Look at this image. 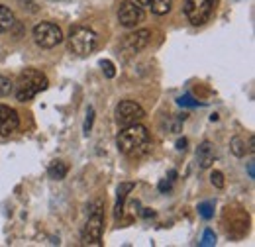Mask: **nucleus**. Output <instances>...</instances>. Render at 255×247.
Listing matches in <instances>:
<instances>
[{"instance_id": "nucleus-1", "label": "nucleus", "mask_w": 255, "mask_h": 247, "mask_svg": "<svg viewBox=\"0 0 255 247\" xmlns=\"http://www.w3.org/2000/svg\"><path fill=\"white\" fill-rule=\"evenodd\" d=\"M116 143H118V149L124 155L137 157L149 149V131L139 122L124 125V129L118 133Z\"/></svg>"}, {"instance_id": "nucleus-2", "label": "nucleus", "mask_w": 255, "mask_h": 247, "mask_svg": "<svg viewBox=\"0 0 255 247\" xmlns=\"http://www.w3.org/2000/svg\"><path fill=\"white\" fill-rule=\"evenodd\" d=\"M49 85L47 77L37 71V69H26L20 73L18 81H16V98L20 102H28L32 100L35 94H39L41 91H45Z\"/></svg>"}, {"instance_id": "nucleus-3", "label": "nucleus", "mask_w": 255, "mask_h": 247, "mask_svg": "<svg viewBox=\"0 0 255 247\" xmlns=\"http://www.w3.org/2000/svg\"><path fill=\"white\" fill-rule=\"evenodd\" d=\"M96 43H98L96 33L85 26H77L69 33V51L75 55H81V57L91 55L96 49Z\"/></svg>"}, {"instance_id": "nucleus-4", "label": "nucleus", "mask_w": 255, "mask_h": 247, "mask_svg": "<svg viewBox=\"0 0 255 247\" xmlns=\"http://www.w3.org/2000/svg\"><path fill=\"white\" fill-rule=\"evenodd\" d=\"M216 0H185V16L192 26H202L214 12Z\"/></svg>"}, {"instance_id": "nucleus-5", "label": "nucleus", "mask_w": 255, "mask_h": 247, "mask_svg": "<svg viewBox=\"0 0 255 247\" xmlns=\"http://www.w3.org/2000/svg\"><path fill=\"white\" fill-rule=\"evenodd\" d=\"M33 41L43 49H51L63 41V31L53 22H41L33 28Z\"/></svg>"}, {"instance_id": "nucleus-6", "label": "nucleus", "mask_w": 255, "mask_h": 247, "mask_svg": "<svg viewBox=\"0 0 255 247\" xmlns=\"http://www.w3.org/2000/svg\"><path fill=\"white\" fill-rule=\"evenodd\" d=\"M143 118H145L143 108L133 100H122L116 106V120L120 125H131V124L141 122Z\"/></svg>"}, {"instance_id": "nucleus-7", "label": "nucleus", "mask_w": 255, "mask_h": 247, "mask_svg": "<svg viewBox=\"0 0 255 247\" xmlns=\"http://www.w3.org/2000/svg\"><path fill=\"white\" fill-rule=\"evenodd\" d=\"M102 232H104V216L100 210H96L89 216L85 228H83V242L87 246H100Z\"/></svg>"}, {"instance_id": "nucleus-8", "label": "nucleus", "mask_w": 255, "mask_h": 247, "mask_svg": "<svg viewBox=\"0 0 255 247\" xmlns=\"http://www.w3.org/2000/svg\"><path fill=\"white\" fill-rule=\"evenodd\" d=\"M118 22L124 28H135L139 22H143V8L131 0L122 2L118 8Z\"/></svg>"}, {"instance_id": "nucleus-9", "label": "nucleus", "mask_w": 255, "mask_h": 247, "mask_svg": "<svg viewBox=\"0 0 255 247\" xmlns=\"http://www.w3.org/2000/svg\"><path fill=\"white\" fill-rule=\"evenodd\" d=\"M20 125V118H18V112L6 104H0V135L8 137L12 135Z\"/></svg>"}, {"instance_id": "nucleus-10", "label": "nucleus", "mask_w": 255, "mask_h": 247, "mask_svg": "<svg viewBox=\"0 0 255 247\" xmlns=\"http://www.w3.org/2000/svg\"><path fill=\"white\" fill-rule=\"evenodd\" d=\"M149 37H151V31L149 30H137L133 33L126 35L122 47L126 53H139L147 43H149Z\"/></svg>"}, {"instance_id": "nucleus-11", "label": "nucleus", "mask_w": 255, "mask_h": 247, "mask_svg": "<svg viewBox=\"0 0 255 247\" xmlns=\"http://www.w3.org/2000/svg\"><path fill=\"white\" fill-rule=\"evenodd\" d=\"M196 159H198L200 169H208V167H212V163H214V159H216L214 145H212L210 141L200 143V145H198V149H196Z\"/></svg>"}, {"instance_id": "nucleus-12", "label": "nucleus", "mask_w": 255, "mask_h": 247, "mask_svg": "<svg viewBox=\"0 0 255 247\" xmlns=\"http://www.w3.org/2000/svg\"><path fill=\"white\" fill-rule=\"evenodd\" d=\"M14 22H16V18H14V12H12L8 6L0 4V33L12 30Z\"/></svg>"}, {"instance_id": "nucleus-13", "label": "nucleus", "mask_w": 255, "mask_h": 247, "mask_svg": "<svg viewBox=\"0 0 255 247\" xmlns=\"http://www.w3.org/2000/svg\"><path fill=\"white\" fill-rule=\"evenodd\" d=\"M67 173H69V167H67V163H63V161H53L49 165V169H47V175L53 181H63L65 177H67Z\"/></svg>"}, {"instance_id": "nucleus-14", "label": "nucleus", "mask_w": 255, "mask_h": 247, "mask_svg": "<svg viewBox=\"0 0 255 247\" xmlns=\"http://www.w3.org/2000/svg\"><path fill=\"white\" fill-rule=\"evenodd\" d=\"M133 186H135L133 183H122V185L118 186V204H116V208H114L116 218L122 216V208H124V202H126V198H128V192H131Z\"/></svg>"}, {"instance_id": "nucleus-15", "label": "nucleus", "mask_w": 255, "mask_h": 247, "mask_svg": "<svg viewBox=\"0 0 255 247\" xmlns=\"http://www.w3.org/2000/svg\"><path fill=\"white\" fill-rule=\"evenodd\" d=\"M171 4H173V0H153L149 4V10L153 14H157V16H163V14H167L171 10Z\"/></svg>"}, {"instance_id": "nucleus-16", "label": "nucleus", "mask_w": 255, "mask_h": 247, "mask_svg": "<svg viewBox=\"0 0 255 247\" xmlns=\"http://www.w3.org/2000/svg\"><path fill=\"white\" fill-rule=\"evenodd\" d=\"M230 149L236 157H244L246 155V141L242 137H232L230 141Z\"/></svg>"}, {"instance_id": "nucleus-17", "label": "nucleus", "mask_w": 255, "mask_h": 247, "mask_svg": "<svg viewBox=\"0 0 255 247\" xmlns=\"http://www.w3.org/2000/svg\"><path fill=\"white\" fill-rule=\"evenodd\" d=\"M198 214L204 218V220H210L214 216V204L212 202H202L198 204Z\"/></svg>"}, {"instance_id": "nucleus-18", "label": "nucleus", "mask_w": 255, "mask_h": 247, "mask_svg": "<svg viewBox=\"0 0 255 247\" xmlns=\"http://www.w3.org/2000/svg\"><path fill=\"white\" fill-rule=\"evenodd\" d=\"M12 89H14L12 81H10L8 77H2V75H0V98H2V96H8V94L12 93Z\"/></svg>"}, {"instance_id": "nucleus-19", "label": "nucleus", "mask_w": 255, "mask_h": 247, "mask_svg": "<svg viewBox=\"0 0 255 247\" xmlns=\"http://www.w3.org/2000/svg\"><path fill=\"white\" fill-rule=\"evenodd\" d=\"M216 244V236H214V232L212 230H206L204 232V236H202V242H200V246L202 247H210Z\"/></svg>"}, {"instance_id": "nucleus-20", "label": "nucleus", "mask_w": 255, "mask_h": 247, "mask_svg": "<svg viewBox=\"0 0 255 247\" xmlns=\"http://www.w3.org/2000/svg\"><path fill=\"white\" fill-rule=\"evenodd\" d=\"M100 67H102V71H104V75H106L108 79H112V77L116 75V71H114V65H112V61L104 59V61H100Z\"/></svg>"}, {"instance_id": "nucleus-21", "label": "nucleus", "mask_w": 255, "mask_h": 247, "mask_svg": "<svg viewBox=\"0 0 255 247\" xmlns=\"http://www.w3.org/2000/svg\"><path fill=\"white\" fill-rule=\"evenodd\" d=\"M210 183L216 186V188H224V175L220 171H212L210 175Z\"/></svg>"}, {"instance_id": "nucleus-22", "label": "nucleus", "mask_w": 255, "mask_h": 247, "mask_svg": "<svg viewBox=\"0 0 255 247\" xmlns=\"http://www.w3.org/2000/svg\"><path fill=\"white\" fill-rule=\"evenodd\" d=\"M93 122H95V108H89L87 118H85V133H89L93 129Z\"/></svg>"}, {"instance_id": "nucleus-23", "label": "nucleus", "mask_w": 255, "mask_h": 247, "mask_svg": "<svg viewBox=\"0 0 255 247\" xmlns=\"http://www.w3.org/2000/svg\"><path fill=\"white\" fill-rule=\"evenodd\" d=\"M177 102H179L181 106H189V108H194V106H198V102H196V100H192L191 94H185V96H181Z\"/></svg>"}, {"instance_id": "nucleus-24", "label": "nucleus", "mask_w": 255, "mask_h": 247, "mask_svg": "<svg viewBox=\"0 0 255 247\" xmlns=\"http://www.w3.org/2000/svg\"><path fill=\"white\" fill-rule=\"evenodd\" d=\"M169 188H171V181H165V179H163V181L159 183V190L161 192H165V190H169Z\"/></svg>"}, {"instance_id": "nucleus-25", "label": "nucleus", "mask_w": 255, "mask_h": 247, "mask_svg": "<svg viewBox=\"0 0 255 247\" xmlns=\"http://www.w3.org/2000/svg\"><path fill=\"white\" fill-rule=\"evenodd\" d=\"M177 149H179V151H185V149H187V139H185V137L177 141Z\"/></svg>"}, {"instance_id": "nucleus-26", "label": "nucleus", "mask_w": 255, "mask_h": 247, "mask_svg": "<svg viewBox=\"0 0 255 247\" xmlns=\"http://www.w3.org/2000/svg\"><path fill=\"white\" fill-rule=\"evenodd\" d=\"M133 2H137L139 6H147V8H149V4H151L153 0H133Z\"/></svg>"}, {"instance_id": "nucleus-27", "label": "nucleus", "mask_w": 255, "mask_h": 247, "mask_svg": "<svg viewBox=\"0 0 255 247\" xmlns=\"http://www.w3.org/2000/svg\"><path fill=\"white\" fill-rule=\"evenodd\" d=\"M155 216V212H153V210H149V208H145V210H143V218H153Z\"/></svg>"}, {"instance_id": "nucleus-28", "label": "nucleus", "mask_w": 255, "mask_h": 247, "mask_svg": "<svg viewBox=\"0 0 255 247\" xmlns=\"http://www.w3.org/2000/svg\"><path fill=\"white\" fill-rule=\"evenodd\" d=\"M248 169H250V177L254 179V177H255V167H254V163H250V167H248Z\"/></svg>"}]
</instances>
